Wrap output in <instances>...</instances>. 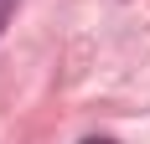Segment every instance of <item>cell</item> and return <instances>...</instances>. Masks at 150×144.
<instances>
[{
	"mask_svg": "<svg viewBox=\"0 0 150 144\" xmlns=\"http://www.w3.org/2000/svg\"><path fill=\"white\" fill-rule=\"evenodd\" d=\"M16 5H21V0H0V36H5V26H11V15H16Z\"/></svg>",
	"mask_w": 150,
	"mask_h": 144,
	"instance_id": "obj_1",
	"label": "cell"
},
{
	"mask_svg": "<svg viewBox=\"0 0 150 144\" xmlns=\"http://www.w3.org/2000/svg\"><path fill=\"white\" fill-rule=\"evenodd\" d=\"M83 144H114V139H104V134H98V139H83Z\"/></svg>",
	"mask_w": 150,
	"mask_h": 144,
	"instance_id": "obj_2",
	"label": "cell"
}]
</instances>
